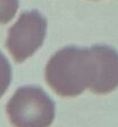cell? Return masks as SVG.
Masks as SVG:
<instances>
[{"label":"cell","mask_w":118,"mask_h":127,"mask_svg":"<svg viewBox=\"0 0 118 127\" xmlns=\"http://www.w3.org/2000/svg\"><path fill=\"white\" fill-rule=\"evenodd\" d=\"M12 81V67L9 61L0 52V98L5 95Z\"/></svg>","instance_id":"obj_4"},{"label":"cell","mask_w":118,"mask_h":127,"mask_svg":"<svg viewBox=\"0 0 118 127\" xmlns=\"http://www.w3.org/2000/svg\"><path fill=\"white\" fill-rule=\"evenodd\" d=\"M18 0H0V24L8 23L18 9Z\"/></svg>","instance_id":"obj_5"},{"label":"cell","mask_w":118,"mask_h":127,"mask_svg":"<svg viewBox=\"0 0 118 127\" xmlns=\"http://www.w3.org/2000/svg\"><path fill=\"white\" fill-rule=\"evenodd\" d=\"M47 21L41 13L33 9L24 12L8 29L6 47L16 63H23L43 45Z\"/></svg>","instance_id":"obj_3"},{"label":"cell","mask_w":118,"mask_h":127,"mask_svg":"<svg viewBox=\"0 0 118 127\" xmlns=\"http://www.w3.org/2000/svg\"><path fill=\"white\" fill-rule=\"evenodd\" d=\"M45 80L62 97L79 96L86 89L109 94L118 87V52L108 45L63 47L46 64Z\"/></svg>","instance_id":"obj_1"},{"label":"cell","mask_w":118,"mask_h":127,"mask_svg":"<svg viewBox=\"0 0 118 127\" xmlns=\"http://www.w3.org/2000/svg\"><path fill=\"white\" fill-rule=\"evenodd\" d=\"M14 127H49L55 118V103L39 87L18 88L6 105Z\"/></svg>","instance_id":"obj_2"}]
</instances>
